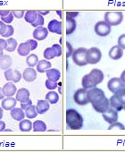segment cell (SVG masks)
<instances>
[{
    "mask_svg": "<svg viewBox=\"0 0 125 153\" xmlns=\"http://www.w3.org/2000/svg\"><path fill=\"white\" fill-rule=\"evenodd\" d=\"M66 48H67V54H66V56L67 57H70L72 53H73V49H72V45L70 44V42H66Z\"/></svg>",
    "mask_w": 125,
    "mask_h": 153,
    "instance_id": "cell-46",
    "label": "cell"
},
{
    "mask_svg": "<svg viewBox=\"0 0 125 153\" xmlns=\"http://www.w3.org/2000/svg\"><path fill=\"white\" fill-rule=\"evenodd\" d=\"M50 103L46 100H38V103H37V106H36V109L38 111V114L42 115V114H45L46 112H47L50 108Z\"/></svg>",
    "mask_w": 125,
    "mask_h": 153,
    "instance_id": "cell-20",
    "label": "cell"
},
{
    "mask_svg": "<svg viewBox=\"0 0 125 153\" xmlns=\"http://www.w3.org/2000/svg\"><path fill=\"white\" fill-rule=\"evenodd\" d=\"M87 96H88L89 102L91 103V105H94V104L99 102L100 100H102L103 99L106 98L104 91L98 88V87H94V88L88 90L87 91Z\"/></svg>",
    "mask_w": 125,
    "mask_h": 153,
    "instance_id": "cell-4",
    "label": "cell"
},
{
    "mask_svg": "<svg viewBox=\"0 0 125 153\" xmlns=\"http://www.w3.org/2000/svg\"><path fill=\"white\" fill-rule=\"evenodd\" d=\"M2 117H3V108H0V120L2 119Z\"/></svg>",
    "mask_w": 125,
    "mask_h": 153,
    "instance_id": "cell-56",
    "label": "cell"
},
{
    "mask_svg": "<svg viewBox=\"0 0 125 153\" xmlns=\"http://www.w3.org/2000/svg\"><path fill=\"white\" fill-rule=\"evenodd\" d=\"M102 58V52L98 48L93 47L89 49H87L86 53V60L89 65H97L100 62Z\"/></svg>",
    "mask_w": 125,
    "mask_h": 153,
    "instance_id": "cell-5",
    "label": "cell"
},
{
    "mask_svg": "<svg viewBox=\"0 0 125 153\" xmlns=\"http://www.w3.org/2000/svg\"><path fill=\"white\" fill-rule=\"evenodd\" d=\"M114 95L116 97V99H117L122 104L125 105V88H123V89L119 90V91H116Z\"/></svg>",
    "mask_w": 125,
    "mask_h": 153,
    "instance_id": "cell-36",
    "label": "cell"
},
{
    "mask_svg": "<svg viewBox=\"0 0 125 153\" xmlns=\"http://www.w3.org/2000/svg\"><path fill=\"white\" fill-rule=\"evenodd\" d=\"M6 27H7V25H6L4 22L0 21V35H1V36L5 32V30H6Z\"/></svg>",
    "mask_w": 125,
    "mask_h": 153,
    "instance_id": "cell-48",
    "label": "cell"
},
{
    "mask_svg": "<svg viewBox=\"0 0 125 153\" xmlns=\"http://www.w3.org/2000/svg\"><path fill=\"white\" fill-rule=\"evenodd\" d=\"M13 14L12 13V12L10 13H8L7 15H5V16H2L1 17V21L2 22H4V23H6V24H10L11 22H13Z\"/></svg>",
    "mask_w": 125,
    "mask_h": 153,
    "instance_id": "cell-41",
    "label": "cell"
},
{
    "mask_svg": "<svg viewBox=\"0 0 125 153\" xmlns=\"http://www.w3.org/2000/svg\"><path fill=\"white\" fill-rule=\"evenodd\" d=\"M27 43L29 44L31 51L35 50L38 48V42H37L36 39H29V40H27Z\"/></svg>",
    "mask_w": 125,
    "mask_h": 153,
    "instance_id": "cell-44",
    "label": "cell"
},
{
    "mask_svg": "<svg viewBox=\"0 0 125 153\" xmlns=\"http://www.w3.org/2000/svg\"><path fill=\"white\" fill-rule=\"evenodd\" d=\"M112 26H110L106 21H99L95 24L94 30L98 36L99 37H107L110 34Z\"/></svg>",
    "mask_w": 125,
    "mask_h": 153,
    "instance_id": "cell-7",
    "label": "cell"
},
{
    "mask_svg": "<svg viewBox=\"0 0 125 153\" xmlns=\"http://www.w3.org/2000/svg\"><path fill=\"white\" fill-rule=\"evenodd\" d=\"M45 85H46V88L50 90V91H54L57 88L58 84H57V82L55 81H52V80H49L47 79L45 82Z\"/></svg>",
    "mask_w": 125,
    "mask_h": 153,
    "instance_id": "cell-37",
    "label": "cell"
},
{
    "mask_svg": "<svg viewBox=\"0 0 125 153\" xmlns=\"http://www.w3.org/2000/svg\"><path fill=\"white\" fill-rule=\"evenodd\" d=\"M78 15H79V12H67L66 13V16L71 17V18H75Z\"/></svg>",
    "mask_w": 125,
    "mask_h": 153,
    "instance_id": "cell-50",
    "label": "cell"
},
{
    "mask_svg": "<svg viewBox=\"0 0 125 153\" xmlns=\"http://www.w3.org/2000/svg\"><path fill=\"white\" fill-rule=\"evenodd\" d=\"M19 129L21 132H30L32 130V122L30 120L22 119L19 123Z\"/></svg>",
    "mask_w": 125,
    "mask_h": 153,
    "instance_id": "cell-28",
    "label": "cell"
},
{
    "mask_svg": "<svg viewBox=\"0 0 125 153\" xmlns=\"http://www.w3.org/2000/svg\"><path fill=\"white\" fill-rule=\"evenodd\" d=\"M47 30H48V31H50L52 33L61 35L62 34V22H60L58 20H55V19L51 20L48 22Z\"/></svg>",
    "mask_w": 125,
    "mask_h": 153,
    "instance_id": "cell-14",
    "label": "cell"
},
{
    "mask_svg": "<svg viewBox=\"0 0 125 153\" xmlns=\"http://www.w3.org/2000/svg\"><path fill=\"white\" fill-rule=\"evenodd\" d=\"M107 88L113 94H115L119 90L125 88V84L122 82V80L120 78L114 77V78L110 79L109 82H107Z\"/></svg>",
    "mask_w": 125,
    "mask_h": 153,
    "instance_id": "cell-9",
    "label": "cell"
},
{
    "mask_svg": "<svg viewBox=\"0 0 125 153\" xmlns=\"http://www.w3.org/2000/svg\"><path fill=\"white\" fill-rule=\"evenodd\" d=\"M38 57L36 54H31V55H29L27 56V58H26V63H27V65L29 67H34L37 65V64L38 63Z\"/></svg>",
    "mask_w": 125,
    "mask_h": 153,
    "instance_id": "cell-32",
    "label": "cell"
},
{
    "mask_svg": "<svg viewBox=\"0 0 125 153\" xmlns=\"http://www.w3.org/2000/svg\"><path fill=\"white\" fill-rule=\"evenodd\" d=\"M102 117L105 119L106 122H107L108 124H114L115 122H117L118 120V112L114 109L113 108L110 107V108L106 111L105 113H102Z\"/></svg>",
    "mask_w": 125,
    "mask_h": 153,
    "instance_id": "cell-11",
    "label": "cell"
},
{
    "mask_svg": "<svg viewBox=\"0 0 125 153\" xmlns=\"http://www.w3.org/2000/svg\"><path fill=\"white\" fill-rule=\"evenodd\" d=\"M109 103H110V107L113 108L114 109H115L117 112H120L124 109V104H122L115 95H113L110 99H109Z\"/></svg>",
    "mask_w": 125,
    "mask_h": 153,
    "instance_id": "cell-27",
    "label": "cell"
},
{
    "mask_svg": "<svg viewBox=\"0 0 125 153\" xmlns=\"http://www.w3.org/2000/svg\"><path fill=\"white\" fill-rule=\"evenodd\" d=\"M109 57L113 60H119L123 57L124 56V49L122 48H120L118 45H115L113 46L110 50H109Z\"/></svg>",
    "mask_w": 125,
    "mask_h": 153,
    "instance_id": "cell-15",
    "label": "cell"
},
{
    "mask_svg": "<svg viewBox=\"0 0 125 153\" xmlns=\"http://www.w3.org/2000/svg\"><path fill=\"white\" fill-rule=\"evenodd\" d=\"M22 77L25 80V82H34L37 78V71L33 68V67H29L26 68L23 71L22 74Z\"/></svg>",
    "mask_w": 125,
    "mask_h": 153,
    "instance_id": "cell-18",
    "label": "cell"
},
{
    "mask_svg": "<svg viewBox=\"0 0 125 153\" xmlns=\"http://www.w3.org/2000/svg\"><path fill=\"white\" fill-rule=\"evenodd\" d=\"M32 105V101L30 100L29 101H27V102H24V103H21V108H22V109H26L27 108H29L30 106H31Z\"/></svg>",
    "mask_w": 125,
    "mask_h": 153,
    "instance_id": "cell-49",
    "label": "cell"
},
{
    "mask_svg": "<svg viewBox=\"0 0 125 153\" xmlns=\"http://www.w3.org/2000/svg\"><path fill=\"white\" fill-rule=\"evenodd\" d=\"M120 79L122 80V82H124L125 84V70L121 74V77H120Z\"/></svg>",
    "mask_w": 125,
    "mask_h": 153,
    "instance_id": "cell-53",
    "label": "cell"
},
{
    "mask_svg": "<svg viewBox=\"0 0 125 153\" xmlns=\"http://www.w3.org/2000/svg\"><path fill=\"white\" fill-rule=\"evenodd\" d=\"M30 48L29 46V44L27 42H22L21 43L18 48H17V52L20 56H27L30 55Z\"/></svg>",
    "mask_w": 125,
    "mask_h": 153,
    "instance_id": "cell-26",
    "label": "cell"
},
{
    "mask_svg": "<svg viewBox=\"0 0 125 153\" xmlns=\"http://www.w3.org/2000/svg\"><path fill=\"white\" fill-rule=\"evenodd\" d=\"M4 55V51H0V57Z\"/></svg>",
    "mask_w": 125,
    "mask_h": 153,
    "instance_id": "cell-58",
    "label": "cell"
},
{
    "mask_svg": "<svg viewBox=\"0 0 125 153\" xmlns=\"http://www.w3.org/2000/svg\"><path fill=\"white\" fill-rule=\"evenodd\" d=\"M12 13L13 14V16L15 18H18V19H21L22 17H24V14H25V12L23 10H13L12 11Z\"/></svg>",
    "mask_w": 125,
    "mask_h": 153,
    "instance_id": "cell-42",
    "label": "cell"
},
{
    "mask_svg": "<svg viewBox=\"0 0 125 153\" xmlns=\"http://www.w3.org/2000/svg\"><path fill=\"white\" fill-rule=\"evenodd\" d=\"M13 33H14V29H13V27L12 25L8 24L7 27H6V30H5V32L2 35V37H4V38H10L11 36H13Z\"/></svg>",
    "mask_w": 125,
    "mask_h": 153,
    "instance_id": "cell-40",
    "label": "cell"
},
{
    "mask_svg": "<svg viewBox=\"0 0 125 153\" xmlns=\"http://www.w3.org/2000/svg\"><path fill=\"white\" fill-rule=\"evenodd\" d=\"M86 53H87V48H79L73 50L72 56V60H73L74 64L79 66L87 65L88 63L86 60Z\"/></svg>",
    "mask_w": 125,
    "mask_h": 153,
    "instance_id": "cell-6",
    "label": "cell"
},
{
    "mask_svg": "<svg viewBox=\"0 0 125 153\" xmlns=\"http://www.w3.org/2000/svg\"><path fill=\"white\" fill-rule=\"evenodd\" d=\"M4 78L8 82H13L14 83H17L21 79V74L18 70H13L11 68L4 71Z\"/></svg>",
    "mask_w": 125,
    "mask_h": 153,
    "instance_id": "cell-10",
    "label": "cell"
},
{
    "mask_svg": "<svg viewBox=\"0 0 125 153\" xmlns=\"http://www.w3.org/2000/svg\"><path fill=\"white\" fill-rule=\"evenodd\" d=\"M93 108L98 112V113H105L106 111H107L110 108V103H109V100L106 97L105 99H103L102 100H100L99 102L92 105Z\"/></svg>",
    "mask_w": 125,
    "mask_h": 153,
    "instance_id": "cell-12",
    "label": "cell"
},
{
    "mask_svg": "<svg viewBox=\"0 0 125 153\" xmlns=\"http://www.w3.org/2000/svg\"><path fill=\"white\" fill-rule=\"evenodd\" d=\"M16 103H17V100L13 97H6L5 99L2 100L1 106H2V108L4 110H12L13 108H15Z\"/></svg>",
    "mask_w": 125,
    "mask_h": 153,
    "instance_id": "cell-19",
    "label": "cell"
},
{
    "mask_svg": "<svg viewBox=\"0 0 125 153\" xmlns=\"http://www.w3.org/2000/svg\"><path fill=\"white\" fill-rule=\"evenodd\" d=\"M16 100L19 101L20 103H24V102H27L30 100V91L29 90L25 89V88H21L20 90H18L16 91Z\"/></svg>",
    "mask_w": 125,
    "mask_h": 153,
    "instance_id": "cell-16",
    "label": "cell"
},
{
    "mask_svg": "<svg viewBox=\"0 0 125 153\" xmlns=\"http://www.w3.org/2000/svg\"><path fill=\"white\" fill-rule=\"evenodd\" d=\"M32 35L36 40H44L48 36V30L43 26H38L34 30Z\"/></svg>",
    "mask_w": 125,
    "mask_h": 153,
    "instance_id": "cell-13",
    "label": "cell"
},
{
    "mask_svg": "<svg viewBox=\"0 0 125 153\" xmlns=\"http://www.w3.org/2000/svg\"><path fill=\"white\" fill-rule=\"evenodd\" d=\"M46 74H47V79L52 80V81H55V82H58L60 77H61L60 71L58 69H55V68H50V69L47 70Z\"/></svg>",
    "mask_w": 125,
    "mask_h": 153,
    "instance_id": "cell-25",
    "label": "cell"
},
{
    "mask_svg": "<svg viewBox=\"0 0 125 153\" xmlns=\"http://www.w3.org/2000/svg\"><path fill=\"white\" fill-rule=\"evenodd\" d=\"M53 48L55 50V56L58 57L62 55V48L59 44H54L53 46Z\"/></svg>",
    "mask_w": 125,
    "mask_h": 153,
    "instance_id": "cell-43",
    "label": "cell"
},
{
    "mask_svg": "<svg viewBox=\"0 0 125 153\" xmlns=\"http://www.w3.org/2000/svg\"><path fill=\"white\" fill-rule=\"evenodd\" d=\"M7 47V41L4 39H0V51H4Z\"/></svg>",
    "mask_w": 125,
    "mask_h": 153,
    "instance_id": "cell-47",
    "label": "cell"
},
{
    "mask_svg": "<svg viewBox=\"0 0 125 153\" xmlns=\"http://www.w3.org/2000/svg\"><path fill=\"white\" fill-rule=\"evenodd\" d=\"M46 100L50 103V104H56L59 101V95L58 93H56L55 91H49L46 94Z\"/></svg>",
    "mask_w": 125,
    "mask_h": 153,
    "instance_id": "cell-30",
    "label": "cell"
},
{
    "mask_svg": "<svg viewBox=\"0 0 125 153\" xmlns=\"http://www.w3.org/2000/svg\"><path fill=\"white\" fill-rule=\"evenodd\" d=\"M13 65L12 57L8 55H3L0 57V69L2 70H7L9 69Z\"/></svg>",
    "mask_w": 125,
    "mask_h": 153,
    "instance_id": "cell-22",
    "label": "cell"
},
{
    "mask_svg": "<svg viewBox=\"0 0 125 153\" xmlns=\"http://www.w3.org/2000/svg\"><path fill=\"white\" fill-rule=\"evenodd\" d=\"M120 48H122L123 49H125V33L122 34L119 38H118V44H117Z\"/></svg>",
    "mask_w": 125,
    "mask_h": 153,
    "instance_id": "cell-45",
    "label": "cell"
},
{
    "mask_svg": "<svg viewBox=\"0 0 125 153\" xmlns=\"http://www.w3.org/2000/svg\"><path fill=\"white\" fill-rule=\"evenodd\" d=\"M38 13L41 15H47L49 13V11H38Z\"/></svg>",
    "mask_w": 125,
    "mask_h": 153,
    "instance_id": "cell-54",
    "label": "cell"
},
{
    "mask_svg": "<svg viewBox=\"0 0 125 153\" xmlns=\"http://www.w3.org/2000/svg\"><path fill=\"white\" fill-rule=\"evenodd\" d=\"M32 129L34 132H46L47 131V126L43 121L36 120L32 124Z\"/></svg>",
    "mask_w": 125,
    "mask_h": 153,
    "instance_id": "cell-31",
    "label": "cell"
},
{
    "mask_svg": "<svg viewBox=\"0 0 125 153\" xmlns=\"http://www.w3.org/2000/svg\"><path fill=\"white\" fill-rule=\"evenodd\" d=\"M56 13L59 15V17H62V11H56Z\"/></svg>",
    "mask_w": 125,
    "mask_h": 153,
    "instance_id": "cell-57",
    "label": "cell"
},
{
    "mask_svg": "<svg viewBox=\"0 0 125 153\" xmlns=\"http://www.w3.org/2000/svg\"><path fill=\"white\" fill-rule=\"evenodd\" d=\"M77 27V22L74 18L66 16V35H71L74 32Z\"/></svg>",
    "mask_w": 125,
    "mask_h": 153,
    "instance_id": "cell-23",
    "label": "cell"
},
{
    "mask_svg": "<svg viewBox=\"0 0 125 153\" xmlns=\"http://www.w3.org/2000/svg\"><path fill=\"white\" fill-rule=\"evenodd\" d=\"M38 11H33V10H30V11H27L24 14V19L27 22H30V24L32 22H34L37 18H38Z\"/></svg>",
    "mask_w": 125,
    "mask_h": 153,
    "instance_id": "cell-29",
    "label": "cell"
},
{
    "mask_svg": "<svg viewBox=\"0 0 125 153\" xmlns=\"http://www.w3.org/2000/svg\"><path fill=\"white\" fill-rule=\"evenodd\" d=\"M82 116L74 108H69L66 110V125L71 130H80L83 126Z\"/></svg>",
    "mask_w": 125,
    "mask_h": 153,
    "instance_id": "cell-2",
    "label": "cell"
},
{
    "mask_svg": "<svg viewBox=\"0 0 125 153\" xmlns=\"http://www.w3.org/2000/svg\"><path fill=\"white\" fill-rule=\"evenodd\" d=\"M87 91L84 88L79 89L74 92L73 95V100L74 102L80 106H86L87 104H89V100H88V96H87Z\"/></svg>",
    "mask_w": 125,
    "mask_h": 153,
    "instance_id": "cell-8",
    "label": "cell"
},
{
    "mask_svg": "<svg viewBox=\"0 0 125 153\" xmlns=\"http://www.w3.org/2000/svg\"><path fill=\"white\" fill-rule=\"evenodd\" d=\"M4 97V93H3V91H2V88H0V100H3Z\"/></svg>",
    "mask_w": 125,
    "mask_h": 153,
    "instance_id": "cell-55",
    "label": "cell"
},
{
    "mask_svg": "<svg viewBox=\"0 0 125 153\" xmlns=\"http://www.w3.org/2000/svg\"><path fill=\"white\" fill-rule=\"evenodd\" d=\"M43 56H44V58H45L46 60H51V59H53V58L56 57V56H55V50H54L53 47L47 48L45 49V51H44Z\"/></svg>",
    "mask_w": 125,
    "mask_h": 153,
    "instance_id": "cell-35",
    "label": "cell"
},
{
    "mask_svg": "<svg viewBox=\"0 0 125 153\" xmlns=\"http://www.w3.org/2000/svg\"><path fill=\"white\" fill-rule=\"evenodd\" d=\"M37 71L38 73H46L47 70L50 69L52 67V64L49 62V60H46V59H43V60H40L38 61V63L37 64Z\"/></svg>",
    "mask_w": 125,
    "mask_h": 153,
    "instance_id": "cell-24",
    "label": "cell"
},
{
    "mask_svg": "<svg viewBox=\"0 0 125 153\" xmlns=\"http://www.w3.org/2000/svg\"><path fill=\"white\" fill-rule=\"evenodd\" d=\"M104 18L110 26H117L122 23L124 20V13L120 11H108L106 12Z\"/></svg>",
    "mask_w": 125,
    "mask_h": 153,
    "instance_id": "cell-3",
    "label": "cell"
},
{
    "mask_svg": "<svg viewBox=\"0 0 125 153\" xmlns=\"http://www.w3.org/2000/svg\"><path fill=\"white\" fill-rule=\"evenodd\" d=\"M11 12L10 11H8V10H0V16L2 17V16H5V15H7L8 13H10Z\"/></svg>",
    "mask_w": 125,
    "mask_h": 153,
    "instance_id": "cell-51",
    "label": "cell"
},
{
    "mask_svg": "<svg viewBox=\"0 0 125 153\" xmlns=\"http://www.w3.org/2000/svg\"><path fill=\"white\" fill-rule=\"evenodd\" d=\"M10 111H11L10 114H11L12 118L15 121L20 122L22 119H24V117H25V112H23V109L21 108H14Z\"/></svg>",
    "mask_w": 125,
    "mask_h": 153,
    "instance_id": "cell-21",
    "label": "cell"
},
{
    "mask_svg": "<svg viewBox=\"0 0 125 153\" xmlns=\"http://www.w3.org/2000/svg\"><path fill=\"white\" fill-rule=\"evenodd\" d=\"M44 22H45V20H44L43 15H41L40 13H38L37 20H36L34 22H32L31 25H32L33 27L37 28V27H38V26H43V25H44Z\"/></svg>",
    "mask_w": 125,
    "mask_h": 153,
    "instance_id": "cell-39",
    "label": "cell"
},
{
    "mask_svg": "<svg viewBox=\"0 0 125 153\" xmlns=\"http://www.w3.org/2000/svg\"><path fill=\"white\" fill-rule=\"evenodd\" d=\"M5 129V123L0 120V132H4Z\"/></svg>",
    "mask_w": 125,
    "mask_h": 153,
    "instance_id": "cell-52",
    "label": "cell"
},
{
    "mask_svg": "<svg viewBox=\"0 0 125 153\" xmlns=\"http://www.w3.org/2000/svg\"><path fill=\"white\" fill-rule=\"evenodd\" d=\"M6 41H7V47L5 48V51L13 52V51H14L18 48V43H17V40L15 39L8 38Z\"/></svg>",
    "mask_w": 125,
    "mask_h": 153,
    "instance_id": "cell-34",
    "label": "cell"
},
{
    "mask_svg": "<svg viewBox=\"0 0 125 153\" xmlns=\"http://www.w3.org/2000/svg\"><path fill=\"white\" fill-rule=\"evenodd\" d=\"M38 111L36 109V106H30L29 108H27L25 109V117H27L29 119H33L38 116Z\"/></svg>",
    "mask_w": 125,
    "mask_h": 153,
    "instance_id": "cell-33",
    "label": "cell"
},
{
    "mask_svg": "<svg viewBox=\"0 0 125 153\" xmlns=\"http://www.w3.org/2000/svg\"><path fill=\"white\" fill-rule=\"evenodd\" d=\"M104 74L101 70L94 68L90 71L89 74H86L82 78V87L86 90H89L91 88L97 87L104 80Z\"/></svg>",
    "mask_w": 125,
    "mask_h": 153,
    "instance_id": "cell-1",
    "label": "cell"
},
{
    "mask_svg": "<svg viewBox=\"0 0 125 153\" xmlns=\"http://www.w3.org/2000/svg\"><path fill=\"white\" fill-rule=\"evenodd\" d=\"M124 110H125V105H124Z\"/></svg>",
    "mask_w": 125,
    "mask_h": 153,
    "instance_id": "cell-59",
    "label": "cell"
},
{
    "mask_svg": "<svg viewBox=\"0 0 125 153\" xmlns=\"http://www.w3.org/2000/svg\"><path fill=\"white\" fill-rule=\"evenodd\" d=\"M2 91H3V93H4V97H13L14 94H16L17 88H16L14 82H9L5 83L3 86Z\"/></svg>",
    "mask_w": 125,
    "mask_h": 153,
    "instance_id": "cell-17",
    "label": "cell"
},
{
    "mask_svg": "<svg viewBox=\"0 0 125 153\" xmlns=\"http://www.w3.org/2000/svg\"><path fill=\"white\" fill-rule=\"evenodd\" d=\"M108 130H122L124 131L125 130V126L122 124V123H119V122H115L114 124H111L110 126L108 127Z\"/></svg>",
    "mask_w": 125,
    "mask_h": 153,
    "instance_id": "cell-38",
    "label": "cell"
}]
</instances>
